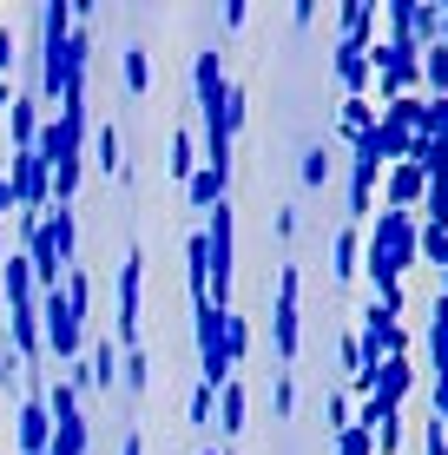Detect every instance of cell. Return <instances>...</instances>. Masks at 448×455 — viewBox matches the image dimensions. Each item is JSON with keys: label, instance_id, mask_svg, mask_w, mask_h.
<instances>
[{"label": "cell", "instance_id": "5b68a950", "mask_svg": "<svg viewBox=\"0 0 448 455\" xmlns=\"http://www.w3.org/2000/svg\"><path fill=\"white\" fill-rule=\"evenodd\" d=\"M7 185L20 198V212H46L53 205V172L40 165V152H13L7 159Z\"/></svg>", "mask_w": 448, "mask_h": 455}, {"label": "cell", "instance_id": "f546056e", "mask_svg": "<svg viewBox=\"0 0 448 455\" xmlns=\"http://www.w3.org/2000/svg\"><path fill=\"white\" fill-rule=\"evenodd\" d=\"M192 422H211V389H205V383L192 389Z\"/></svg>", "mask_w": 448, "mask_h": 455}, {"label": "cell", "instance_id": "83f0119b", "mask_svg": "<svg viewBox=\"0 0 448 455\" xmlns=\"http://www.w3.org/2000/svg\"><path fill=\"white\" fill-rule=\"evenodd\" d=\"M13 67H20V40L13 27H0V80H13Z\"/></svg>", "mask_w": 448, "mask_h": 455}, {"label": "cell", "instance_id": "44dd1931", "mask_svg": "<svg viewBox=\"0 0 448 455\" xmlns=\"http://www.w3.org/2000/svg\"><path fill=\"white\" fill-rule=\"evenodd\" d=\"M330 258H336V264H330L336 277H357V271H363V238H357V225H350L343 238H336V251H330Z\"/></svg>", "mask_w": 448, "mask_h": 455}, {"label": "cell", "instance_id": "52a82bcc", "mask_svg": "<svg viewBox=\"0 0 448 455\" xmlns=\"http://www.w3.org/2000/svg\"><path fill=\"white\" fill-rule=\"evenodd\" d=\"M13 443H20V455H53V416H46L40 396L20 403V416H13Z\"/></svg>", "mask_w": 448, "mask_h": 455}, {"label": "cell", "instance_id": "7c38bea8", "mask_svg": "<svg viewBox=\"0 0 448 455\" xmlns=\"http://www.w3.org/2000/svg\"><path fill=\"white\" fill-rule=\"evenodd\" d=\"M422 198H428V179L409 159H396V172H389V212H415Z\"/></svg>", "mask_w": 448, "mask_h": 455}, {"label": "cell", "instance_id": "5bb4252c", "mask_svg": "<svg viewBox=\"0 0 448 455\" xmlns=\"http://www.w3.org/2000/svg\"><path fill=\"white\" fill-rule=\"evenodd\" d=\"M376 179H382L376 159H350V218H369V205H376Z\"/></svg>", "mask_w": 448, "mask_h": 455}, {"label": "cell", "instance_id": "ba28073f", "mask_svg": "<svg viewBox=\"0 0 448 455\" xmlns=\"http://www.w3.org/2000/svg\"><path fill=\"white\" fill-rule=\"evenodd\" d=\"M86 356H92V370L67 376V383H73V389L86 383V389H106V396H113V383H119V343L99 331V337H86Z\"/></svg>", "mask_w": 448, "mask_h": 455}, {"label": "cell", "instance_id": "9a60e30c", "mask_svg": "<svg viewBox=\"0 0 448 455\" xmlns=\"http://www.w3.org/2000/svg\"><path fill=\"white\" fill-rule=\"evenodd\" d=\"M7 119H13V152H34V139H40V100H34V92H13Z\"/></svg>", "mask_w": 448, "mask_h": 455}, {"label": "cell", "instance_id": "d6a6232c", "mask_svg": "<svg viewBox=\"0 0 448 455\" xmlns=\"http://www.w3.org/2000/svg\"><path fill=\"white\" fill-rule=\"evenodd\" d=\"M126 455H145V435H138V429L126 435Z\"/></svg>", "mask_w": 448, "mask_h": 455}, {"label": "cell", "instance_id": "74e56055", "mask_svg": "<svg viewBox=\"0 0 448 455\" xmlns=\"http://www.w3.org/2000/svg\"><path fill=\"white\" fill-rule=\"evenodd\" d=\"M0 310H7V297H0Z\"/></svg>", "mask_w": 448, "mask_h": 455}, {"label": "cell", "instance_id": "4316f807", "mask_svg": "<svg viewBox=\"0 0 448 455\" xmlns=\"http://www.w3.org/2000/svg\"><path fill=\"white\" fill-rule=\"evenodd\" d=\"M330 152H323V146H310V152H303V185H330Z\"/></svg>", "mask_w": 448, "mask_h": 455}, {"label": "cell", "instance_id": "4fadbf2b", "mask_svg": "<svg viewBox=\"0 0 448 455\" xmlns=\"http://www.w3.org/2000/svg\"><path fill=\"white\" fill-rule=\"evenodd\" d=\"M92 165H99L106 179H126V139H119V125H113V119L92 132Z\"/></svg>", "mask_w": 448, "mask_h": 455}, {"label": "cell", "instance_id": "d4e9b609", "mask_svg": "<svg viewBox=\"0 0 448 455\" xmlns=\"http://www.w3.org/2000/svg\"><path fill=\"white\" fill-rule=\"evenodd\" d=\"M198 172V146H192V132H172V179L185 185Z\"/></svg>", "mask_w": 448, "mask_h": 455}, {"label": "cell", "instance_id": "4dcf8cb0", "mask_svg": "<svg viewBox=\"0 0 448 455\" xmlns=\"http://www.w3.org/2000/svg\"><path fill=\"white\" fill-rule=\"evenodd\" d=\"M330 429H350V396H330Z\"/></svg>", "mask_w": 448, "mask_h": 455}, {"label": "cell", "instance_id": "f1b7e54d", "mask_svg": "<svg viewBox=\"0 0 448 455\" xmlns=\"http://www.w3.org/2000/svg\"><path fill=\"white\" fill-rule=\"evenodd\" d=\"M428 139H448V100H428V125H422Z\"/></svg>", "mask_w": 448, "mask_h": 455}, {"label": "cell", "instance_id": "8992f818", "mask_svg": "<svg viewBox=\"0 0 448 455\" xmlns=\"http://www.w3.org/2000/svg\"><path fill=\"white\" fill-rule=\"evenodd\" d=\"M297 264H284V271H277V310H271V331H277V356H297Z\"/></svg>", "mask_w": 448, "mask_h": 455}, {"label": "cell", "instance_id": "ffe728a7", "mask_svg": "<svg viewBox=\"0 0 448 455\" xmlns=\"http://www.w3.org/2000/svg\"><path fill=\"white\" fill-rule=\"evenodd\" d=\"M119 67H126V92H132V100H138V92H145L152 86V53H145V46H126V60H119Z\"/></svg>", "mask_w": 448, "mask_h": 455}, {"label": "cell", "instance_id": "7402d4cb", "mask_svg": "<svg viewBox=\"0 0 448 455\" xmlns=\"http://www.w3.org/2000/svg\"><path fill=\"white\" fill-rule=\"evenodd\" d=\"M422 80L436 100H448V46H422Z\"/></svg>", "mask_w": 448, "mask_h": 455}, {"label": "cell", "instance_id": "2e32d148", "mask_svg": "<svg viewBox=\"0 0 448 455\" xmlns=\"http://www.w3.org/2000/svg\"><path fill=\"white\" fill-rule=\"evenodd\" d=\"M185 264H192V304H211V251H205V225L185 238Z\"/></svg>", "mask_w": 448, "mask_h": 455}, {"label": "cell", "instance_id": "3957f363", "mask_svg": "<svg viewBox=\"0 0 448 455\" xmlns=\"http://www.w3.org/2000/svg\"><path fill=\"white\" fill-rule=\"evenodd\" d=\"M192 331H198V383L218 396V389L231 383V363H224V310L218 304H198Z\"/></svg>", "mask_w": 448, "mask_h": 455}, {"label": "cell", "instance_id": "8fae6325", "mask_svg": "<svg viewBox=\"0 0 448 455\" xmlns=\"http://www.w3.org/2000/svg\"><path fill=\"white\" fill-rule=\"evenodd\" d=\"M224 53L218 46H205V53L192 60V92H198V106H218V92H224Z\"/></svg>", "mask_w": 448, "mask_h": 455}, {"label": "cell", "instance_id": "6da1fadb", "mask_svg": "<svg viewBox=\"0 0 448 455\" xmlns=\"http://www.w3.org/2000/svg\"><path fill=\"white\" fill-rule=\"evenodd\" d=\"M415 264V218L409 212H376V231L363 244V271L376 284V304H403V271Z\"/></svg>", "mask_w": 448, "mask_h": 455}, {"label": "cell", "instance_id": "603a6c76", "mask_svg": "<svg viewBox=\"0 0 448 455\" xmlns=\"http://www.w3.org/2000/svg\"><path fill=\"white\" fill-rule=\"evenodd\" d=\"M336 125H343V139H363L369 125H376V106H369V100H343V113H336Z\"/></svg>", "mask_w": 448, "mask_h": 455}, {"label": "cell", "instance_id": "7a4b0ae2", "mask_svg": "<svg viewBox=\"0 0 448 455\" xmlns=\"http://www.w3.org/2000/svg\"><path fill=\"white\" fill-rule=\"evenodd\" d=\"M40 343H46V356H59V363H80V350H86V317L67 304V291H46V297H40Z\"/></svg>", "mask_w": 448, "mask_h": 455}, {"label": "cell", "instance_id": "277c9868", "mask_svg": "<svg viewBox=\"0 0 448 455\" xmlns=\"http://www.w3.org/2000/svg\"><path fill=\"white\" fill-rule=\"evenodd\" d=\"M138 291H145V251H126L119 258V350H138Z\"/></svg>", "mask_w": 448, "mask_h": 455}, {"label": "cell", "instance_id": "484cf974", "mask_svg": "<svg viewBox=\"0 0 448 455\" xmlns=\"http://www.w3.org/2000/svg\"><path fill=\"white\" fill-rule=\"evenodd\" d=\"M336 455H376V435L350 422V429H336Z\"/></svg>", "mask_w": 448, "mask_h": 455}, {"label": "cell", "instance_id": "d590c367", "mask_svg": "<svg viewBox=\"0 0 448 455\" xmlns=\"http://www.w3.org/2000/svg\"><path fill=\"white\" fill-rule=\"evenodd\" d=\"M442 297H448V264H442Z\"/></svg>", "mask_w": 448, "mask_h": 455}, {"label": "cell", "instance_id": "836d02e7", "mask_svg": "<svg viewBox=\"0 0 448 455\" xmlns=\"http://www.w3.org/2000/svg\"><path fill=\"white\" fill-rule=\"evenodd\" d=\"M0 106H13V86H7V80H0Z\"/></svg>", "mask_w": 448, "mask_h": 455}, {"label": "cell", "instance_id": "30bf717a", "mask_svg": "<svg viewBox=\"0 0 448 455\" xmlns=\"http://www.w3.org/2000/svg\"><path fill=\"white\" fill-rule=\"evenodd\" d=\"M336 80H343V100H369V46H350V40H336Z\"/></svg>", "mask_w": 448, "mask_h": 455}, {"label": "cell", "instance_id": "1f68e13d", "mask_svg": "<svg viewBox=\"0 0 448 455\" xmlns=\"http://www.w3.org/2000/svg\"><path fill=\"white\" fill-rule=\"evenodd\" d=\"M7 212H20V198H13V185H7V172H0V225H7Z\"/></svg>", "mask_w": 448, "mask_h": 455}, {"label": "cell", "instance_id": "e0dca14e", "mask_svg": "<svg viewBox=\"0 0 448 455\" xmlns=\"http://www.w3.org/2000/svg\"><path fill=\"white\" fill-rule=\"evenodd\" d=\"M343 40L376 46V7H369V0H343Z\"/></svg>", "mask_w": 448, "mask_h": 455}, {"label": "cell", "instance_id": "ac0fdd59", "mask_svg": "<svg viewBox=\"0 0 448 455\" xmlns=\"http://www.w3.org/2000/svg\"><path fill=\"white\" fill-rule=\"evenodd\" d=\"M119 383H126L132 396H145V389H152V363H145V350H119Z\"/></svg>", "mask_w": 448, "mask_h": 455}, {"label": "cell", "instance_id": "cb8c5ba5", "mask_svg": "<svg viewBox=\"0 0 448 455\" xmlns=\"http://www.w3.org/2000/svg\"><path fill=\"white\" fill-rule=\"evenodd\" d=\"M244 350H251V323H244V317H231V310H224V363L238 370V363H244Z\"/></svg>", "mask_w": 448, "mask_h": 455}, {"label": "cell", "instance_id": "d6986e66", "mask_svg": "<svg viewBox=\"0 0 448 455\" xmlns=\"http://www.w3.org/2000/svg\"><path fill=\"white\" fill-rule=\"evenodd\" d=\"M218 416H224V422H218L224 435H238V429H244V383H238V376H231V383L218 389Z\"/></svg>", "mask_w": 448, "mask_h": 455}, {"label": "cell", "instance_id": "9c48e42d", "mask_svg": "<svg viewBox=\"0 0 448 455\" xmlns=\"http://www.w3.org/2000/svg\"><path fill=\"white\" fill-rule=\"evenodd\" d=\"M224 192H231V172L224 165H198L192 179H185V205H192V212H218Z\"/></svg>", "mask_w": 448, "mask_h": 455}, {"label": "cell", "instance_id": "e575fe53", "mask_svg": "<svg viewBox=\"0 0 448 455\" xmlns=\"http://www.w3.org/2000/svg\"><path fill=\"white\" fill-rule=\"evenodd\" d=\"M0 264H7V231H0Z\"/></svg>", "mask_w": 448, "mask_h": 455}, {"label": "cell", "instance_id": "8d00e7d4", "mask_svg": "<svg viewBox=\"0 0 448 455\" xmlns=\"http://www.w3.org/2000/svg\"><path fill=\"white\" fill-rule=\"evenodd\" d=\"M205 455H231V449H205Z\"/></svg>", "mask_w": 448, "mask_h": 455}]
</instances>
